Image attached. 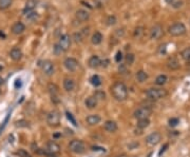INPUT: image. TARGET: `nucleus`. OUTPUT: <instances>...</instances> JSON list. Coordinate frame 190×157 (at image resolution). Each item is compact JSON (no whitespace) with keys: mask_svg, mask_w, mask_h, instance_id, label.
Masks as SVG:
<instances>
[{"mask_svg":"<svg viewBox=\"0 0 190 157\" xmlns=\"http://www.w3.org/2000/svg\"><path fill=\"white\" fill-rule=\"evenodd\" d=\"M111 94L117 101H125L128 98V88L121 81H115L111 87Z\"/></svg>","mask_w":190,"mask_h":157,"instance_id":"f257e3e1","label":"nucleus"},{"mask_svg":"<svg viewBox=\"0 0 190 157\" xmlns=\"http://www.w3.org/2000/svg\"><path fill=\"white\" fill-rule=\"evenodd\" d=\"M146 95L151 100H159L168 95L167 90L163 88H150L146 91Z\"/></svg>","mask_w":190,"mask_h":157,"instance_id":"f03ea898","label":"nucleus"},{"mask_svg":"<svg viewBox=\"0 0 190 157\" xmlns=\"http://www.w3.org/2000/svg\"><path fill=\"white\" fill-rule=\"evenodd\" d=\"M69 150L74 154H77V155H80V154H84L86 152V145L82 140L80 139H73L69 143V146H68Z\"/></svg>","mask_w":190,"mask_h":157,"instance_id":"7ed1b4c3","label":"nucleus"},{"mask_svg":"<svg viewBox=\"0 0 190 157\" xmlns=\"http://www.w3.org/2000/svg\"><path fill=\"white\" fill-rule=\"evenodd\" d=\"M186 32H187L186 25L183 22H176L168 27V33L171 36H176V37L183 36L184 34H186Z\"/></svg>","mask_w":190,"mask_h":157,"instance_id":"20e7f679","label":"nucleus"},{"mask_svg":"<svg viewBox=\"0 0 190 157\" xmlns=\"http://www.w3.org/2000/svg\"><path fill=\"white\" fill-rule=\"evenodd\" d=\"M152 115V109L150 107H147V105H144V107H140L133 112V117L135 118L136 120L140 119H146V118H149Z\"/></svg>","mask_w":190,"mask_h":157,"instance_id":"39448f33","label":"nucleus"},{"mask_svg":"<svg viewBox=\"0 0 190 157\" xmlns=\"http://www.w3.org/2000/svg\"><path fill=\"white\" fill-rule=\"evenodd\" d=\"M47 123L49 127H52V128L58 127L60 124V113L57 110L49 112L47 115Z\"/></svg>","mask_w":190,"mask_h":157,"instance_id":"423d86ee","label":"nucleus"},{"mask_svg":"<svg viewBox=\"0 0 190 157\" xmlns=\"http://www.w3.org/2000/svg\"><path fill=\"white\" fill-rule=\"evenodd\" d=\"M164 35V29L161 24L156 23L154 24L150 30V38L152 40H159L163 37Z\"/></svg>","mask_w":190,"mask_h":157,"instance_id":"0eeeda50","label":"nucleus"},{"mask_svg":"<svg viewBox=\"0 0 190 157\" xmlns=\"http://www.w3.org/2000/svg\"><path fill=\"white\" fill-rule=\"evenodd\" d=\"M161 140H162V135L159 132H152L145 138V143L149 146H156L157 143H161Z\"/></svg>","mask_w":190,"mask_h":157,"instance_id":"6e6552de","label":"nucleus"},{"mask_svg":"<svg viewBox=\"0 0 190 157\" xmlns=\"http://www.w3.org/2000/svg\"><path fill=\"white\" fill-rule=\"evenodd\" d=\"M40 66H41L42 72H43V74L46 75V76L51 77L52 75H54L55 66H54V63H53L51 60H44V61H42V64H40Z\"/></svg>","mask_w":190,"mask_h":157,"instance_id":"1a4fd4ad","label":"nucleus"},{"mask_svg":"<svg viewBox=\"0 0 190 157\" xmlns=\"http://www.w3.org/2000/svg\"><path fill=\"white\" fill-rule=\"evenodd\" d=\"M58 44L63 52H67L70 49V46H71V37H70L69 34H63V35H61L60 37H59Z\"/></svg>","mask_w":190,"mask_h":157,"instance_id":"9d476101","label":"nucleus"},{"mask_svg":"<svg viewBox=\"0 0 190 157\" xmlns=\"http://www.w3.org/2000/svg\"><path fill=\"white\" fill-rule=\"evenodd\" d=\"M63 64H65V68L67 69L69 72H75L78 68V61L73 57L66 58L65 61H63Z\"/></svg>","mask_w":190,"mask_h":157,"instance_id":"9b49d317","label":"nucleus"},{"mask_svg":"<svg viewBox=\"0 0 190 157\" xmlns=\"http://www.w3.org/2000/svg\"><path fill=\"white\" fill-rule=\"evenodd\" d=\"M48 90L49 93L51 95V99L54 104H58L59 99H58V93H59V89L55 83H49L48 85Z\"/></svg>","mask_w":190,"mask_h":157,"instance_id":"f8f14e48","label":"nucleus"},{"mask_svg":"<svg viewBox=\"0 0 190 157\" xmlns=\"http://www.w3.org/2000/svg\"><path fill=\"white\" fill-rule=\"evenodd\" d=\"M46 150L51 154V155L55 156L56 154H58L59 152H60V146H59L57 143H55V141L51 140V141H48V143H47Z\"/></svg>","mask_w":190,"mask_h":157,"instance_id":"ddd939ff","label":"nucleus"},{"mask_svg":"<svg viewBox=\"0 0 190 157\" xmlns=\"http://www.w3.org/2000/svg\"><path fill=\"white\" fill-rule=\"evenodd\" d=\"M75 17L79 22H85V21L89 20L90 14H89V12L86 10H77L75 13Z\"/></svg>","mask_w":190,"mask_h":157,"instance_id":"4468645a","label":"nucleus"},{"mask_svg":"<svg viewBox=\"0 0 190 157\" xmlns=\"http://www.w3.org/2000/svg\"><path fill=\"white\" fill-rule=\"evenodd\" d=\"M104 129L106 132L108 133H114L117 131L118 127H117V123L114 121V120H107L104 123Z\"/></svg>","mask_w":190,"mask_h":157,"instance_id":"2eb2a0df","label":"nucleus"},{"mask_svg":"<svg viewBox=\"0 0 190 157\" xmlns=\"http://www.w3.org/2000/svg\"><path fill=\"white\" fill-rule=\"evenodd\" d=\"M167 68L171 71H176L181 68L180 61L176 57H169L167 60Z\"/></svg>","mask_w":190,"mask_h":157,"instance_id":"dca6fc26","label":"nucleus"},{"mask_svg":"<svg viewBox=\"0 0 190 157\" xmlns=\"http://www.w3.org/2000/svg\"><path fill=\"white\" fill-rule=\"evenodd\" d=\"M86 121L89 126H96L101 121V117L98 114H91V115L87 116Z\"/></svg>","mask_w":190,"mask_h":157,"instance_id":"f3484780","label":"nucleus"},{"mask_svg":"<svg viewBox=\"0 0 190 157\" xmlns=\"http://www.w3.org/2000/svg\"><path fill=\"white\" fill-rule=\"evenodd\" d=\"M25 31V25L22 22L18 21V22H15L12 27V33L15 35H20L23 32Z\"/></svg>","mask_w":190,"mask_h":157,"instance_id":"a211bd4d","label":"nucleus"},{"mask_svg":"<svg viewBox=\"0 0 190 157\" xmlns=\"http://www.w3.org/2000/svg\"><path fill=\"white\" fill-rule=\"evenodd\" d=\"M88 64L91 69H97L98 66H101V60H100V58L97 55H93L89 58Z\"/></svg>","mask_w":190,"mask_h":157,"instance_id":"6ab92c4d","label":"nucleus"},{"mask_svg":"<svg viewBox=\"0 0 190 157\" xmlns=\"http://www.w3.org/2000/svg\"><path fill=\"white\" fill-rule=\"evenodd\" d=\"M22 56H23L22 51L19 48H13L10 52V57L12 58L14 61H19V60L22 58Z\"/></svg>","mask_w":190,"mask_h":157,"instance_id":"aec40b11","label":"nucleus"},{"mask_svg":"<svg viewBox=\"0 0 190 157\" xmlns=\"http://www.w3.org/2000/svg\"><path fill=\"white\" fill-rule=\"evenodd\" d=\"M97 104H98V101L94 96H89V97L86 98V100H85V105H86V107H88V109L90 110L95 109V107H97Z\"/></svg>","mask_w":190,"mask_h":157,"instance_id":"412c9836","label":"nucleus"},{"mask_svg":"<svg viewBox=\"0 0 190 157\" xmlns=\"http://www.w3.org/2000/svg\"><path fill=\"white\" fill-rule=\"evenodd\" d=\"M75 88V81L72 78H65L63 79V89L67 92H72Z\"/></svg>","mask_w":190,"mask_h":157,"instance_id":"4be33fe9","label":"nucleus"},{"mask_svg":"<svg viewBox=\"0 0 190 157\" xmlns=\"http://www.w3.org/2000/svg\"><path fill=\"white\" fill-rule=\"evenodd\" d=\"M102 39H104L102 34L100 32H95L92 35V37H91V42L94 46H98V44H100L102 42Z\"/></svg>","mask_w":190,"mask_h":157,"instance_id":"5701e85b","label":"nucleus"},{"mask_svg":"<svg viewBox=\"0 0 190 157\" xmlns=\"http://www.w3.org/2000/svg\"><path fill=\"white\" fill-rule=\"evenodd\" d=\"M148 74H147L145 71H143V70H140V71H138V72H136V74H135V78H136V80L138 81V82H140V83H143V82H145V81L148 79Z\"/></svg>","mask_w":190,"mask_h":157,"instance_id":"b1692460","label":"nucleus"},{"mask_svg":"<svg viewBox=\"0 0 190 157\" xmlns=\"http://www.w3.org/2000/svg\"><path fill=\"white\" fill-rule=\"evenodd\" d=\"M167 81H168V77L166 76L165 74H161V75H159L156 78H155L154 83L156 85H159V87H163L164 85H166V83H167Z\"/></svg>","mask_w":190,"mask_h":157,"instance_id":"393cba45","label":"nucleus"},{"mask_svg":"<svg viewBox=\"0 0 190 157\" xmlns=\"http://www.w3.org/2000/svg\"><path fill=\"white\" fill-rule=\"evenodd\" d=\"M35 6H36V1H35V0H27V3H25L24 10H23V14L27 15V13L32 12V11L35 8Z\"/></svg>","mask_w":190,"mask_h":157,"instance_id":"a878e982","label":"nucleus"},{"mask_svg":"<svg viewBox=\"0 0 190 157\" xmlns=\"http://www.w3.org/2000/svg\"><path fill=\"white\" fill-rule=\"evenodd\" d=\"M149 126H150V120H149V118H146V119H140V120H137V122H136V128L140 129V130H144V129L148 128Z\"/></svg>","mask_w":190,"mask_h":157,"instance_id":"bb28decb","label":"nucleus"},{"mask_svg":"<svg viewBox=\"0 0 190 157\" xmlns=\"http://www.w3.org/2000/svg\"><path fill=\"white\" fill-rule=\"evenodd\" d=\"M90 82H91V85H92L93 87L97 88V87H99V85H101L102 81H101V78L99 77V75L95 74V75H93V76L90 78Z\"/></svg>","mask_w":190,"mask_h":157,"instance_id":"cd10ccee","label":"nucleus"},{"mask_svg":"<svg viewBox=\"0 0 190 157\" xmlns=\"http://www.w3.org/2000/svg\"><path fill=\"white\" fill-rule=\"evenodd\" d=\"M135 60V55L132 53H128L127 55L125 56V62H126V66H132Z\"/></svg>","mask_w":190,"mask_h":157,"instance_id":"c85d7f7f","label":"nucleus"},{"mask_svg":"<svg viewBox=\"0 0 190 157\" xmlns=\"http://www.w3.org/2000/svg\"><path fill=\"white\" fill-rule=\"evenodd\" d=\"M93 96L97 99V101L106 99V93H105L104 91H101V90H96L94 92V94H93Z\"/></svg>","mask_w":190,"mask_h":157,"instance_id":"c756f323","label":"nucleus"},{"mask_svg":"<svg viewBox=\"0 0 190 157\" xmlns=\"http://www.w3.org/2000/svg\"><path fill=\"white\" fill-rule=\"evenodd\" d=\"M181 56H182V58L187 63H190V48H187L185 49V50H183L182 53H181Z\"/></svg>","mask_w":190,"mask_h":157,"instance_id":"7c9ffc66","label":"nucleus"},{"mask_svg":"<svg viewBox=\"0 0 190 157\" xmlns=\"http://www.w3.org/2000/svg\"><path fill=\"white\" fill-rule=\"evenodd\" d=\"M13 0H0V8L1 10H6L12 5Z\"/></svg>","mask_w":190,"mask_h":157,"instance_id":"2f4dec72","label":"nucleus"},{"mask_svg":"<svg viewBox=\"0 0 190 157\" xmlns=\"http://www.w3.org/2000/svg\"><path fill=\"white\" fill-rule=\"evenodd\" d=\"M66 116H67V118H68V120H69L70 122H71L73 126H75V127H77L78 124H77V121H76V119H75V117L73 116V114L72 113H70L69 111H66Z\"/></svg>","mask_w":190,"mask_h":157,"instance_id":"473e14b6","label":"nucleus"},{"mask_svg":"<svg viewBox=\"0 0 190 157\" xmlns=\"http://www.w3.org/2000/svg\"><path fill=\"white\" fill-rule=\"evenodd\" d=\"M145 32V29L143 27H135V30H134V37L135 38H140L143 36V34H144Z\"/></svg>","mask_w":190,"mask_h":157,"instance_id":"72a5a7b5","label":"nucleus"},{"mask_svg":"<svg viewBox=\"0 0 190 157\" xmlns=\"http://www.w3.org/2000/svg\"><path fill=\"white\" fill-rule=\"evenodd\" d=\"M106 22H107V24L110 25V27H111V25L116 24V22H117L116 17H115L114 15H110V16H108V18H107Z\"/></svg>","mask_w":190,"mask_h":157,"instance_id":"f704fd0d","label":"nucleus"},{"mask_svg":"<svg viewBox=\"0 0 190 157\" xmlns=\"http://www.w3.org/2000/svg\"><path fill=\"white\" fill-rule=\"evenodd\" d=\"M16 155H17V156H19V157H32V156H31V154H30L29 152L25 151V150H23V149L17 150Z\"/></svg>","mask_w":190,"mask_h":157,"instance_id":"c9c22d12","label":"nucleus"},{"mask_svg":"<svg viewBox=\"0 0 190 157\" xmlns=\"http://www.w3.org/2000/svg\"><path fill=\"white\" fill-rule=\"evenodd\" d=\"M53 53H54V55H56V56H59V55H61V54L63 53V51L61 50V48L59 46L58 43L54 44V48H53Z\"/></svg>","mask_w":190,"mask_h":157,"instance_id":"e433bc0d","label":"nucleus"},{"mask_svg":"<svg viewBox=\"0 0 190 157\" xmlns=\"http://www.w3.org/2000/svg\"><path fill=\"white\" fill-rule=\"evenodd\" d=\"M27 18L29 19V20H36V19L38 18V13L32 11V12H30L27 14Z\"/></svg>","mask_w":190,"mask_h":157,"instance_id":"4c0bfd02","label":"nucleus"},{"mask_svg":"<svg viewBox=\"0 0 190 157\" xmlns=\"http://www.w3.org/2000/svg\"><path fill=\"white\" fill-rule=\"evenodd\" d=\"M73 38H74V41L77 42V43H80V42H82V40H84V37L82 36L80 32H77V33H74Z\"/></svg>","mask_w":190,"mask_h":157,"instance_id":"58836bf2","label":"nucleus"},{"mask_svg":"<svg viewBox=\"0 0 190 157\" xmlns=\"http://www.w3.org/2000/svg\"><path fill=\"white\" fill-rule=\"evenodd\" d=\"M16 127H19V128H27L29 127V121H27V120H18V121H16Z\"/></svg>","mask_w":190,"mask_h":157,"instance_id":"ea45409f","label":"nucleus"},{"mask_svg":"<svg viewBox=\"0 0 190 157\" xmlns=\"http://www.w3.org/2000/svg\"><path fill=\"white\" fill-rule=\"evenodd\" d=\"M168 123H169L170 127H176L180 123V119H179V118H170Z\"/></svg>","mask_w":190,"mask_h":157,"instance_id":"a19ab883","label":"nucleus"},{"mask_svg":"<svg viewBox=\"0 0 190 157\" xmlns=\"http://www.w3.org/2000/svg\"><path fill=\"white\" fill-rule=\"evenodd\" d=\"M80 32V34H82V36L84 37V39L86 37H88V35L90 34V27H84V29L82 30V31H79Z\"/></svg>","mask_w":190,"mask_h":157,"instance_id":"79ce46f5","label":"nucleus"},{"mask_svg":"<svg viewBox=\"0 0 190 157\" xmlns=\"http://www.w3.org/2000/svg\"><path fill=\"white\" fill-rule=\"evenodd\" d=\"M124 56H123V53H121V51H117L116 55H115V61L117 62V63H121V60H123Z\"/></svg>","mask_w":190,"mask_h":157,"instance_id":"37998d69","label":"nucleus"},{"mask_svg":"<svg viewBox=\"0 0 190 157\" xmlns=\"http://www.w3.org/2000/svg\"><path fill=\"white\" fill-rule=\"evenodd\" d=\"M118 72H119V74H126V73H127V66L121 63L118 66Z\"/></svg>","mask_w":190,"mask_h":157,"instance_id":"c03bdc74","label":"nucleus"},{"mask_svg":"<svg viewBox=\"0 0 190 157\" xmlns=\"http://www.w3.org/2000/svg\"><path fill=\"white\" fill-rule=\"evenodd\" d=\"M183 4H184V2H183L182 0H179V1H174L171 5H172V8H182L183 6Z\"/></svg>","mask_w":190,"mask_h":157,"instance_id":"a18cd8bd","label":"nucleus"},{"mask_svg":"<svg viewBox=\"0 0 190 157\" xmlns=\"http://www.w3.org/2000/svg\"><path fill=\"white\" fill-rule=\"evenodd\" d=\"M21 85H22L21 79H16V80H15V88H16V89H20Z\"/></svg>","mask_w":190,"mask_h":157,"instance_id":"49530a36","label":"nucleus"},{"mask_svg":"<svg viewBox=\"0 0 190 157\" xmlns=\"http://www.w3.org/2000/svg\"><path fill=\"white\" fill-rule=\"evenodd\" d=\"M167 148H168V143H165V145H164V147L162 148V150H161V151H159V156H161L162 154H163L164 152L166 151V149H167Z\"/></svg>","mask_w":190,"mask_h":157,"instance_id":"de8ad7c7","label":"nucleus"},{"mask_svg":"<svg viewBox=\"0 0 190 157\" xmlns=\"http://www.w3.org/2000/svg\"><path fill=\"white\" fill-rule=\"evenodd\" d=\"M8 117H10V115H8L6 116V118H5V120H4V122H3V124H2L1 127H0V132H1L2 130L4 129V127L6 126V122H8Z\"/></svg>","mask_w":190,"mask_h":157,"instance_id":"09e8293b","label":"nucleus"},{"mask_svg":"<svg viewBox=\"0 0 190 157\" xmlns=\"http://www.w3.org/2000/svg\"><path fill=\"white\" fill-rule=\"evenodd\" d=\"M5 37H6L5 34H4L2 31H0V38H1V39H4V38H5Z\"/></svg>","mask_w":190,"mask_h":157,"instance_id":"8fccbe9b","label":"nucleus"},{"mask_svg":"<svg viewBox=\"0 0 190 157\" xmlns=\"http://www.w3.org/2000/svg\"><path fill=\"white\" fill-rule=\"evenodd\" d=\"M174 1H176V0H165V2L166 3H168V4H172Z\"/></svg>","mask_w":190,"mask_h":157,"instance_id":"3c124183","label":"nucleus"},{"mask_svg":"<svg viewBox=\"0 0 190 157\" xmlns=\"http://www.w3.org/2000/svg\"><path fill=\"white\" fill-rule=\"evenodd\" d=\"M60 136H61V134H57V133L53 135V137H54V138H57V137H60Z\"/></svg>","mask_w":190,"mask_h":157,"instance_id":"603ef678","label":"nucleus"},{"mask_svg":"<svg viewBox=\"0 0 190 157\" xmlns=\"http://www.w3.org/2000/svg\"><path fill=\"white\" fill-rule=\"evenodd\" d=\"M3 82H4L3 78H2V77H0V85H3Z\"/></svg>","mask_w":190,"mask_h":157,"instance_id":"864d4df0","label":"nucleus"},{"mask_svg":"<svg viewBox=\"0 0 190 157\" xmlns=\"http://www.w3.org/2000/svg\"><path fill=\"white\" fill-rule=\"evenodd\" d=\"M2 70H3V66H0V72H1Z\"/></svg>","mask_w":190,"mask_h":157,"instance_id":"5fc2aeb1","label":"nucleus"},{"mask_svg":"<svg viewBox=\"0 0 190 157\" xmlns=\"http://www.w3.org/2000/svg\"><path fill=\"white\" fill-rule=\"evenodd\" d=\"M118 157H128L127 155H121V156H118Z\"/></svg>","mask_w":190,"mask_h":157,"instance_id":"6e6d98bb","label":"nucleus"},{"mask_svg":"<svg viewBox=\"0 0 190 157\" xmlns=\"http://www.w3.org/2000/svg\"><path fill=\"white\" fill-rule=\"evenodd\" d=\"M0 95H1V90H0Z\"/></svg>","mask_w":190,"mask_h":157,"instance_id":"4d7b16f0","label":"nucleus"}]
</instances>
